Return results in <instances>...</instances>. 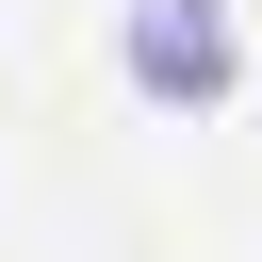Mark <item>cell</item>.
<instances>
[{"label": "cell", "instance_id": "cell-1", "mask_svg": "<svg viewBox=\"0 0 262 262\" xmlns=\"http://www.w3.org/2000/svg\"><path fill=\"white\" fill-rule=\"evenodd\" d=\"M131 82L147 98H229V0H131Z\"/></svg>", "mask_w": 262, "mask_h": 262}]
</instances>
